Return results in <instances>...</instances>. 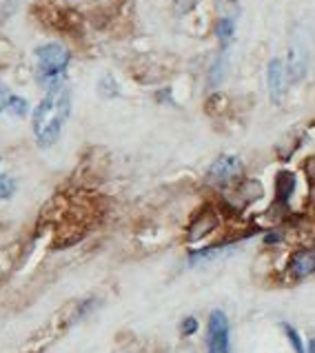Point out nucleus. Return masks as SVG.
Returning a JSON list of instances; mask_svg holds the SVG:
<instances>
[{
    "instance_id": "nucleus-1",
    "label": "nucleus",
    "mask_w": 315,
    "mask_h": 353,
    "mask_svg": "<svg viewBox=\"0 0 315 353\" xmlns=\"http://www.w3.org/2000/svg\"><path fill=\"white\" fill-rule=\"evenodd\" d=\"M71 116V89L63 83L47 89L45 98L32 112V131L38 147H54Z\"/></svg>"
},
{
    "instance_id": "nucleus-2",
    "label": "nucleus",
    "mask_w": 315,
    "mask_h": 353,
    "mask_svg": "<svg viewBox=\"0 0 315 353\" xmlns=\"http://www.w3.org/2000/svg\"><path fill=\"white\" fill-rule=\"evenodd\" d=\"M36 80L40 87L52 89L65 83L67 69L71 65V52L60 43H47L34 49Z\"/></svg>"
},
{
    "instance_id": "nucleus-3",
    "label": "nucleus",
    "mask_w": 315,
    "mask_h": 353,
    "mask_svg": "<svg viewBox=\"0 0 315 353\" xmlns=\"http://www.w3.org/2000/svg\"><path fill=\"white\" fill-rule=\"evenodd\" d=\"M229 318L225 311H211L207 322V353H229Z\"/></svg>"
},
{
    "instance_id": "nucleus-4",
    "label": "nucleus",
    "mask_w": 315,
    "mask_h": 353,
    "mask_svg": "<svg viewBox=\"0 0 315 353\" xmlns=\"http://www.w3.org/2000/svg\"><path fill=\"white\" fill-rule=\"evenodd\" d=\"M267 87H269V96H271L273 103H282L284 94H287V72H284V63L280 58L269 60Z\"/></svg>"
},
{
    "instance_id": "nucleus-5",
    "label": "nucleus",
    "mask_w": 315,
    "mask_h": 353,
    "mask_svg": "<svg viewBox=\"0 0 315 353\" xmlns=\"http://www.w3.org/2000/svg\"><path fill=\"white\" fill-rule=\"evenodd\" d=\"M240 171V158L236 156H220L209 169V183L211 185H225L231 178H236Z\"/></svg>"
},
{
    "instance_id": "nucleus-6",
    "label": "nucleus",
    "mask_w": 315,
    "mask_h": 353,
    "mask_svg": "<svg viewBox=\"0 0 315 353\" xmlns=\"http://www.w3.org/2000/svg\"><path fill=\"white\" fill-rule=\"evenodd\" d=\"M289 271L293 278H304L315 274V245L309 249H300L298 254H293L289 262Z\"/></svg>"
},
{
    "instance_id": "nucleus-7",
    "label": "nucleus",
    "mask_w": 315,
    "mask_h": 353,
    "mask_svg": "<svg viewBox=\"0 0 315 353\" xmlns=\"http://www.w3.org/2000/svg\"><path fill=\"white\" fill-rule=\"evenodd\" d=\"M5 112H9V116H14V118H25L29 114L27 98H23V96H12V98H9V105H7Z\"/></svg>"
},
{
    "instance_id": "nucleus-8",
    "label": "nucleus",
    "mask_w": 315,
    "mask_h": 353,
    "mask_svg": "<svg viewBox=\"0 0 315 353\" xmlns=\"http://www.w3.org/2000/svg\"><path fill=\"white\" fill-rule=\"evenodd\" d=\"M233 32H236V23L231 18H220L216 25V36L222 40V43H229L233 38Z\"/></svg>"
},
{
    "instance_id": "nucleus-9",
    "label": "nucleus",
    "mask_w": 315,
    "mask_h": 353,
    "mask_svg": "<svg viewBox=\"0 0 315 353\" xmlns=\"http://www.w3.org/2000/svg\"><path fill=\"white\" fill-rule=\"evenodd\" d=\"M16 180L9 178V176H0V200H9L14 194H16Z\"/></svg>"
},
{
    "instance_id": "nucleus-10",
    "label": "nucleus",
    "mask_w": 315,
    "mask_h": 353,
    "mask_svg": "<svg viewBox=\"0 0 315 353\" xmlns=\"http://www.w3.org/2000/svg\"><path fill=\"white\" fill-rule=\"evenodd\" d=\"M284 334H287L291 347L296 349V353H304V347H302V340H300V334L291 325H284Z\"/></svg>"
},
{
    "instance_id": "nucleus-11",
    "label": "nucleus",
    "mask_w": 315,
    "mask_h": 353,
    "mask_svg": "<svg viewBox=\"0 0 315 353\" xmlns=\"http://www.w3.org/2000/svg\"><path fill=\"white\" fill-rule=\"evenodd\" d=\"M198 331V320L196 318H185L182 320V336H193Z\"/></svg>"
},
{
    "instance_id": "nucleus-12",
    "label": "nucleus",
    "mask_w": 315,
    "mask_h": 353,
    "mask_svg": "<svg viewBox=\"0 0 315 353\" xmlns=\"http://www.w3.org/2000/svg\"><path fill=\"white\" fill-rule=\"evenodd\" d=\"M14 94L9 92V87L5 83H0V112H5L7 105H9V98H12Z\"/></svg>"
},
{
    "instance_id": "nucleus-13",
    "label": "nucleus",
    "mask_w": 315,
    "mask_h": 353,
    "mask_svg": "<svg viewBox=\"0 0 315 353\" xmlns=\"http://www.w3.org/2000/svg\"><path fill=\"white\" fill-rule=\"evenodd\" d=\"M307 353H315V338L309 342V349H307Z\"/></svg>"
}]
</instances>
